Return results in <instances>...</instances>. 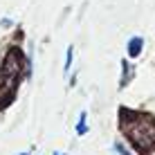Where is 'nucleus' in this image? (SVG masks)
Here are the masks:
<instances>
[{
    "mask_svg": "<svg viewBox=\"0 0 155 155\" xmlns=\"http://www.w3.org/2000/svg\"><path fill=\"white\" fill-rule=\"evenodd\" d=\"M121 130L142 153L155 148V119L142 113H124L121 115Z\"/></svg>",
    "mask_w": 155,
    "mask_h": 155,
    "instance_id": "1",
    "label": "nucleus"
},
{
    "mask_svg": "<svg viewBox=\"0 0 155 155\" xmlns=\"http://www.w3.org/2000/svg\"><path fill=\"white\" fill-rule=\"evenodd\" d=\"M23 74H25V54L18 47H12L5 54V61L0 65V94L5 92V97H12V92L23 79Z\"/></svg>",
    "mask_w": 155,
    "mask_h": 155,
    "instance_id": "2",
    "label": "nucleus"
},
{
    "mask_svg": "<svg viewBox=\"0 0 155 155\" xmlns=\"http://www.w3.org/2000/svg\"><path fill=\"white\" fill-rule=\"evenodd\" d=\"M142 50H144V38L142 36H133L130 41H128V45H126V52H128V56H140L142 54Z\"/></svg>",
    "mask_w": 155,
    "mask_h": 155,
    "instance_id": "3",
    "label": "nucleus"
},
{
    "mask_svg": "<svg viewBox=\"0 0 155 155\" xmlns=\"http://www.w3.org/2000/svg\"><path fill=\"white\" fill-rule=\"evenodd\" d=\"M85 119H88V113L81 110V115H79V124H77V135H85V133H88V124H85Z\"/></svg>",
    "mask_w": 155,
    "mask_h": 155,
    "instance_id": "4",
    "label": "nucleus"
},
{
    "mask_svg": "<svg viewBox=\"0 0 155 155\" xmlns=\"http://www.w3.org/2000/svg\"><path fill=\"white\" fill-rule=\"evenodd\" d=\"M72 58H74V47L70 45V47H68V52H65V65H63V70H70V65H72Z\"/></svg>",
    "mask_w": 155,
    "mask_h": 155,
    "instance_id": "5",
    "label": "nucleus"
},
{
    "mask_svg": "<svg viewBox=\"0 0 155 155\" xmlns=\"http://www.w3.org/2000/svg\"><path fill=\"white\" fill-rule=\"evenodd\" d=\"M121 68H124V79H121V88L128 83V79H130V65H128V61L121 63Z\"/></svg>",
    "mask_w": 155,
    "mask_h": 155,
    "instance_id": "6",
    "label": "nucleus"
},
{
    "mask_svg": "<svg viewBox=\"0 0 155 155\" xmlns=\"http://www.w3.org/2000/svg\"><path fill=\"white\" fill-rule=\"evenodd\" d=\"M113 148H115V151L119 153V155H133V153H130V151H128V148L124 146V144H121V142H115V146H113Z\"/></svg>",
    "mask_w": 155,
    "mask_h": 155,
    "instance_id": "7",
    "label": "nucleus"
},
{
    "mask_svg": "<svg viewBox=\"0 0 155 155\" xmlns=\"http://www.w3.org/2000/svg\"><path fill=\"white\" fill-rule=\"evenodd\" d=\"M20 155H29V153H20Z\"/></svg>",
    "mask_w": 155,
    "mask_h": 155,
    "instance_id": "8",
    "label": "nucleus"
},
{
    "mask_svg": "<svg viewBox=\"0 0 155 155\" xmlns=\"http://www.w3.org/2000/svg\"><path fill=\"white\" fill-rule=\"evenodd\" d=\"M54 155H61V153H54Z\"/></svg>",
    "mask_w": 155,
    "mask_h": 155,
    "instance_id": "9",
    "label": "nucleus"
}]
</instances>
